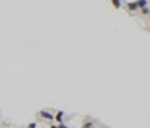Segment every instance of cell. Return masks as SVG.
Masks as SVG:
<instances>
[{
  "instance_id": "10",
  "label": "cell",
  "mask_w": 150,
  "mask_h": 128,
  "mask_svg": "<svg viewBox=\"0 0 150 128\" xmlns=\"http://www.w3.org/2000/svg\"><path fill=\"white\" fill-rule=\"evenodd\" d=\"M50 128H59V127H57V124H53V125H50Z\"/></svg>"
},
{
  "instance_id": "7",
  "label": "cell",
  "mask_w": 150,
  "mask_h": 128,
  "mask_svg": "<svg viewBox=\"0 0 150 128\" xmlns=\"http://www.w3.org/2000/svg\"><path fill=\"white\" fill-rule=\"evenodd\" d=\"M111 5H113V6H114L116 9H120V8L123 6V3L120 2V0H113V2H111Z\"/></svg>"
},
{
  "instance_id": "5",
  "label": "cell",
  "mask_w": 150,
  "mask_h": 128,
  "mask_svg": "<svg viewBox=\"0 0 150 128\" xmlns=\"http://www.w3.org/2000/svg\"><path fill=\"white\" fill-rule=\"evenodd\" d=\"M137 5H138V9H144L149 6V2L147 0H137Z\"/></svg>"
},
{
  "instance_id": "11",
  "label": "cell",
  "mask_w": 150,
  "mask_h": 128,
  "mask_svg": "<svg viewBox=\"0 0 150 128\" xmlns=\"http://www.w3.org/2000/svg\"><path fill=\"white\" fill-rule=\"evenodd\" d=\"M147 20H149V21H150V15H149V17H147Z\"/></svg>"
},
{
  "instance_id": "6",
  "label": "cell",
  "mask_w": 150,
  "mask_h": 128,
  "mask_svg": "<svg viewBox=\"0 0 150 128\" xmlns=\"http://www.w3.org/2000/svg\"><path fill=\"white\" fill-rule=\"evenodd\" d=\"M140 14L143 15V17H149V15H150V6L144 8V9H140Z\"/></svg>"
},
{
  "instance_id": "8",
  "label": "cell",
  "mask_w": 150,
  "mask_h": 128,
  "mask_svg": "<svg viewBox=\"0 0 150 128\" xmlns=\"http://www.w3.org/2000/svg\"><path fill=\"white\" fill-rule=\"evenodd\" d=\"M36 122H30V124H27V128H36Z\"/></svg>"
},
{
  "instance_id": "1",
  "label": "cell",
  "mask_w": 150,
  "mask_h": 128,
  "mask_svg": "<svg viewBox=\"0 0 150 128\" xmlns=\"http://www.w3.org/2000/svg\"><path fill=\"white\" fill-rule=\"evenodd\" d=\"M36 116H38L39 119H42V121L54 122V113H53V111H50V110H41V111H38V113H36Z\"/></svg>"
},
{
  "instance_id": "3",
  "label": "cell",
  "mask_w": 150,
  "mask_h": 128,
  "mask_svg": "<svg viewBox=\"0 0 150 128\" xmlns=\"http://www.w3.org/2000/svg\"><path fill=\"white\" fill-rule=\"evenodd\" d=\"M54 121L57 122V125L63 124V121H65V111H63V110H57V111H54Z\"/></svg>"
},
{
  "instance_id": "2",
  "label": "cell",
  "mask_w": 150,
  "mask_h": 128,
  "mask_svg": "<svg viewBox=\"0 0 150 128\" xmlns=\"http://www.w3.org/2000/svg\"><path fill=\"white\" fill-rule=\"evenodd\" d=\"M123 6H125V9H126L129 14H135V12H138V11H140V9H138L137 2H126Z\"/></svg>"
},
{
  "instance_id": "4",
  "label": "cell",
  "mask_w": 150,
  "mask_h": 128,
  "mask_svg": "<svg viewBox=\"0 0 150 128\" xmlns=\"http://www.w3.org/2000/svg\"><path fill=\"white\" fill-rule=\"evenodd\" d=\"M81 128H96L95 127V122L90 119V118H86L84 119V122L81 124Z\"/></svg>"
},
{
  "instance_id": "9",
  "label": "cell",
  "mask_w": 150,
  "mask_h": 128,
  "mask_svg": "<svg viewBox=\"0 0 150 128\" xmlns=\"http://www.w3.org/2000/svg\"><path fill=\"white\" fill-rule=\"evenodd\" d=\"M57 127H59V128H69V127L65 124V122H63V124H60V125H57Z\"/></svg>"
}]
</instances>
